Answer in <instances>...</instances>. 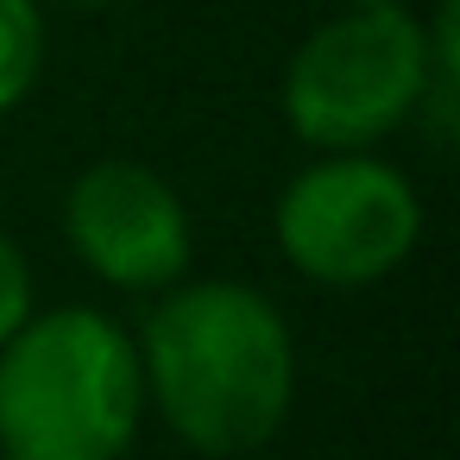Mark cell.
Wrapping results in <instances>:
<instances>
[{
	"label": "cell",
	"instance_id": "1",
	"mask_svg": "<svg viewBox=\"0 0 460 460\" xmlns=\"http://www.w3.org/2000/svg\"><path fill=\"white\" fill-rule=\"evenodd\" d=\"M133 347L146 372V403H158L164 429L196 454H252L290 416L296 341L278 303L252 284H171Z\"/></svg>",
	"mask_w": 460,
	"mask_h": 460
},
{
	"label": "cell",
	"instance_id": "2",
	"mask_svg": "<svg viewBox=\"0 0 460 460\" xmlns=\"http://www.w3.org/2000/svg\"><path fill=\"white\" fill-rule=\"evenodd\" d=\"M139 422V347L102 309L26 315L13 341H0V454L7 460H120Z\"/></svg>",
	"mask_w": 460,
	"mask_h": 460
},
{
	"label": "cell",
	"instance_id": "3",
	"mask_svg": "<svg viewBox=\"0 0 460 460\" xmlns=\"http://www.w3.org/2000/svg\"><path fill=\"white\" fill-rule=\"evenodd\" d=\"M429 32L403 0H353L284 64V127L315 152H372L422 108Z\"/></svg>",
	"mask_w": 460,
	"mask_h": 460
},
{
	"label": "cell",
	"instance_id": "4",
	"mask_svg": "<svg viewBox=\"0 0 460 460\" xmlns=\"http://www.w3.org/2000/svg\"><path fill=\"white\" fill-rule=\"evenodd\" d=\"M278 252L309 284L359 290L391 278L422 240V202L410 177L372 152H322L296 171L271 208Z\"/></svg>",
	"mask_w": 460,
	"mask_h": 460
},
{
	"label": "cell",
	"instance_id": "5",
	"mask_svg": "<svg viewBox=\"0 0 460 460\" xmlns=\"http://www.w3.org/2000/svg\"><path fill=\"white\" fill-rule=\"evenodd\" d=\"M64 240L114 290H171L196 259L183 196L139 158H102L76 171L64 196Z\"/></svg>",
	"mask_w": 460,
	"mask_h": 460
},
{
	"label": "cell",
	"instance_id": "6",
	"mask_svg": "<svg viewBox=\"0 0 460 460\" xmlns=\"http://www.w3.org/2000/svg\"><path fill=\"white\" fill-rule=\"evenodd\" d=\"M422 32H429V70H422L416 127L435 146H454V133H460V0H435Z\"/></svg>",
	"mask_w": 460,
	"mask_h": 460
},
{
	"label": "cell",
	"instance_id": "7",
	"mask_svg": "<svg viewBox=\"0 0 460 460\" xmlns=\"http://www.w3.org/2000/svg\"><path fill=\"white\" fill-rule=\"evenodd\" d=\"M51 58V32H45V0H0V114H13Z\"/></svg>",
	"mask_w": 460,
	"mask_h": 460
},
{
	"label": "cell",
	"instance_id": "8",
	"mask_svg": "<svg viewBox=\"0 0 460 460\" xmlns=\"http://www.w3.org/2000/svg\"><path fill=\"white\" fill-rule=\"evenodd\" d=\"M26 315H32V265L7 234H0V341H13L26 328Z\"/></svg>",
	"mask_w": 460,
	"mask_h": 460
},
{
	"label": "cell",
	"instance_id": "9",
	"mask_svg": "<svg viewBox=\"0 0 460 460\" xmlns=\"http://www.w3.org/2000/svg\"><path fill=\"white\" fill-rule=\"evenodd\" d=\"M58 7H76V13H102V7H127V0H58Z\"/></svg>",
	"mask_w": 460,
	"mask_h": 460
},
{
	"label": "cell",
	"instance_id": "10",
	"mask_svg": "<svg viewBox=\"0 0 460 460\" xmlns=\"http://www.w3.org/2000/svg\"><path fill=\"white\" fill-rule=\"evenodd\" d=\"M0 460H7V454H0Z\"/></svg>",
	"mask_w": 460,
	"mask_h": 460
}]
</instances>
